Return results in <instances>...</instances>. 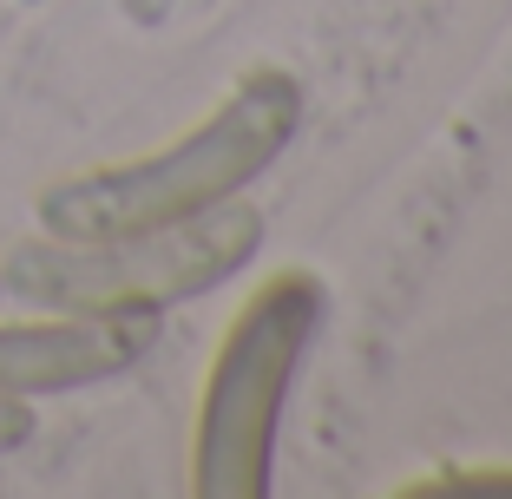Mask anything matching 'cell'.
Returning a JSON list of instances; mask_svg holds the SVG:
<instances>
[{
    "mask_svg": "<svg viewBox=\"0 0 512 499\" xmlns=\"http://www.w3.org/2000/svg\"><path fill=\"white\" fill-rule=\"evenodd\" d=\"M296 125H302V86L276 66H263L204 125L171 138L165 152L53 184L40 197V224L46 237H125V230L197 217L237 197L256 171H270L276 152L296 138Z\"/></svg>",
    "mask_w": 512,
    "mask_h": 499,
    "instance_id": "1",
    "label": "cell"
},
{
    "mask_svg": "<svg viewBox=\"0 0 512 499\" xmlns=\"http://www.w3.org/2000/svg\"><path fill=\"white\" fill-rule=\"evenodd\" d=\"M263 243V217L237 197L197 217L125 237H46L27 243L0 283L7 296L60 316H165L171 303H191L204 289L230 283Z\"/></svg>",
    "mask_w": 512,
    "mask_h": 499,
    "instance_id": "2",
    "label": "cell"
},
{
    "mask_svg": "<svg viewBox=\"0 0 512 499\" xmlns=\"http://www.w3.org/2000/svg\"><path fill=\"white\" fill-rule=\"evenodd\" d=\"M322 322V283L309 270H276L237 309L197 394L191 486L204 499H263L276 467V427L309 335Z\"/></svg>",
    "mask_w": 512,
    "mask_h": 499,
    "instance_id": "3",
    "label": "cell"
},
{
    "mask_svg": "<svg viewBox=\"0 0 512 499\" xmlns=\"http://www.w3.org/2000/svg\"><path fill=\"white\" fill-rule=\"evenodd\" d=\"M158 342V316H40V322H0V394H66L86 381H106L132 368Z\"/></svg>",
    "mask_w": 512,
    "mask_h": 499,
    "instance_id": "4",
    "label": "cell"
},
{
    "mask_svg": "<svg viewBox=\"0 0 512 499\" xmlns=\"http://www.w3.org/2000/svg\"><path fill=\"white\" fill-rule=\"evenodd\" d=\"M27 434H33V414L20 408V401H7V394H0V454H14Z\"/></svg>",
    "mask_w": 512,
    "mask_h": 499,
    "instance_id": "5",
    "label": "cell"
}]
</instances>
